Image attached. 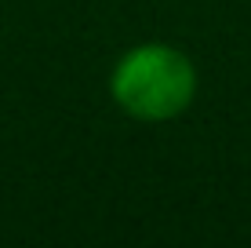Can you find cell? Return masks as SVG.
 Returning <instances> with one entry per match:
<instances>
[{
    "label": "cell",
    "mask_w": 251,
    "mask_h": 248,
    "mask_svg": "<svg viewBox=\"0 0 251 248\" xmlns=\"http://www.w3.org/2000/svg\"><path fill=\"white\" fill-rule=\"evenodd\" d=\"M109 91L113 102L135 121H171L193 102L197 70L171 44H138L117 62Z\"/></svg>",
    "instance_id": "1"
}]
</instances>
